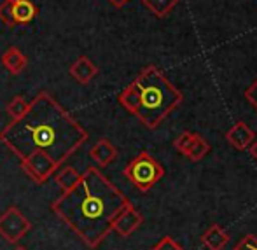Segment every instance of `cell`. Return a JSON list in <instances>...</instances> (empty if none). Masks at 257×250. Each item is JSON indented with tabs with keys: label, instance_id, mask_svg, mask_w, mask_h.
Masks as SVG:
<instances>
[{
	"label": "cell",
	"instance_id": "26",
	"mask_svg": "<svg viewBox=\"0 0 257 250\" xmlns=\"http://www.w3.org/2000/svg\"><path fill=\"white\" fill-rule=\"evenodd\" d=\"M14 250H28V248H27V247H16Z\"/></svg>",
	"mask_w": 257,
	"mask_h": 250
},
{
	"label": "cell",
	"instance_id": "19",
	"mask_svg": "<svg viewBox=\"0 0 257 250\" xmlns=\"http://www.w3.org/2000/svg\"><path fill=\"white\" fill-rule=\"evenodd\" d=\"M196 139H198V133H193V132H182V133H180V135L175 139V142H173V147H175V149L179 151L182 156H186L187 152L191 151V147L194 146Z\"/></svg>",
	"mask_w": 257,
	"mask_h": 250
},
{
	"label": "cell",
	"instance_id": "20",
	"mask_svg": "<svg viewBox=\"0 0 257 250\" xmlns=\"http://www.w3.org/2000/svg\"><path fill=\"white\" fill-rule=\"evenodd\" d=\"M0 21L9 28L16 27V20H14V14H13V2L4 0V2L0 4Z\"/></svg>",
	"mask_w": 257,
	"mask_h": 250
},
{
	"label": "cell",
	"instance_id": "4",
	"mask_svg": "<svg viewBox=\"0 0 257 250\" xmlns=\"http://www.w3.org/2000/svg\"><path fill=\"white\" fill-rule=\"evenodd\" d=\"M122 175L139 191L147 193L165 177V168L156 161L149 152L142 151L124 166Z\"/></svg>",
	"mask_w": 257,
	"mask_h": 250
},
{
	"label": "cell",
	"instance_id": "3",
	"mask_svg": "<svg viewBox=\"0 0 257 250\" xmlns=\"http://www.w3.org/2000/svg\"><path fill=\"white\" fill-rule=\"evenodd\" d=\"M133 84L137 86L140 96L135 115L147 130L158 128L184 100L182 91L177 89L156 65L142 68Z\"/></svg>",
	"mask_w": 257,
	"mask_h": 250
},
{
	"label": "cell",
	"instance_id": "9",
	"mask_svg": "<svg viewBox=\"0 0 257 250\" xmlns=\"http://www.w3.org/2000/svg\"><path fill=\"white\" fill-rule=\"evenodd\" d=\"M89 158L95 161L96 168H105L110 163H114L117 159V149L115 146L107 139H100L95 146L89 149Z\"/></svg>",
	"mask_w": 257,
	"mask_h": 250
},
{
	"label": "cell",
	"instance_id": "24",
	"mask_svg": "<svg viewBox=\"0 0 257 250\" xmlns=\"http://www.w3.org/2000/svg\"><path fill=\"white\" fill-rule=\"evenodd\" d=\"M248 154H250L252 158H254L255 161H257V139H254V142L248 146Z\"/></svg>",
	"mask_w": 257,
	"mask_h": 250
},
{
	"label": "cell",
	"instance_id": "17",
	"mask_svg": "<svg viewBox=\"0 0 257 250\" xmlns=\"http://www.w3.org/2000/svg\"><path fill=\"white\" fill-rule=\"evenodd\" d=\"M28 105H30V103H28V101L25 100L21 95L14 96V98L6 105V112H7V114H9L11 121H14V119L23 117L25 112L28 110Z\"/></svg>",
	"mask_w": 257,
	"mask_h": 250
},
{
	"label": "cell",
	"instance_id": "7",
	"mask_svg": "<svg viewBox=\"0 0 257 250\" xmlns=\"http://www.w3.org/2000/svg\"><path fill=\"white\" fill-rule=\"evenodd\" d=\"M142 222H144V215L132 205V203H130V205L114 219L112 231L117 233L121 238H128L142 226Z\"/></svg>",
	"mask_w": 257,
	"mask_h": 250
},
{
	"label": "cell",
	"instance_id": "22",
	"mask_svg": "<svg viewBox=\"0 0 257 250\" xmlns=\"http://www.w3.org/2000/svg\"><path fill=\"white\" fill-rule=\"evenodd\" d=\"M234 250H257V236L255 234H245L236 243Z\"/></svg>",
	"mask_w": 257,
	"mask_h": 250
},
{
	"label": "cell",
	"instance_id": "5",
	"mask_svg": "<svg viewBox=\"0 0 257 250\" xmlns=\"http://www.w3.org/2000/svg\"><path fill=\"white\" fill-rule=\"evenodd\" d=\"M30 231H32V222L23 215V212L18 206H9L0 215V236L7 243L16 245Z\"/></svg>",
	"mask_w": 257,
	"mask_h": 250
},
{
	"label": "cell",
	"instance_id": "15",
	"mask_svg": "<svg viewBox=\"0 0 257 250\" xmlns=\"http://www.w3.org/2000/svg\"><path fill=\"white\" fill-rule=\"evenodd\" d=\"M53 175H54V182H56V186H60L61 191H67V189H70L75 182H77L79 177H81V173H79L75 168H72V166H63V168L56 170Z\"/></svg>",
	"mask_w": 257,
	"mask_h": 250
},
{
	"label": "cell",
	"instance_id": "18",
	"mask_svg": "<svg viewBox=\"0 0 257 250\" xmlns=\"http://www.w3.org/2000/svg\"><path fill=\"white\" fill-rule=\"evenodd\" d=\"M208 152H210V144L206 142V140L201 135H198L196 142H194V146L191 147V151L186 154V158L189 159V161L198 163V161H201V159H203L205 156L208 154Z\"/></svg>",
	"mask_w": 257,
	"mask_h": 250
},
{
	"label": "cell",
	"instance_id": "23",
	"mask_svg": "<svg viewBox=\"0 0 257 250\" xmlns=\"http://www.w3.org/2000/svg\"><path fill=\"white\" fill-rule=\"evenodd\" d=\"M243 96L247 98V101L255 108V112H257V79H255L254 82H252L250 86H248L247 89H245Z\"/></svg>",
	"mask_w": 257,
	"mask_h": 250
},
{
	"label": "cell",
	"instance_id": "12",
	"mask_svg": "<svg viewBox=\"0 0 257 250\" xmlns=\"http://www.w3.org/2000/svg\"><path fill=\"white\" fill-rule=\"evenodd\" d=\"M2 65L11 75H20L27 68L28 60L23 51H20L18 48H9L2 54Z\"/></svg>",
	"mask_w": 257,
	"mask_h": 250
},
{
	"label": "cell",
	"instance_id": "10",
	"mask_svg": "<svg viewBox=\"0 0 257 250\" xmlns=\"http://www.w3.org/2000/svg\"><path fill=\"white\" fill-rule=\"evenodd\" d=\"M68 72H70V75L79 82V84L86 86L96 77V74H98V67H96V65L93 63L88 56H79L77 60L70 65Z\"/></svg>",
	"mask_w": 257,
	"mask_h": 250
},
{
	"label": "cell",
	"instance_id": "13",
	"mask_svg": "<svg viewBox=\"0 0 257 250\" xmlns=\"http://www.w3.org/2000/svg\"><path fill=\"white\" fill-rule=\"evenodd\" d=\"M13 14L16 25H28L37 18L39 9L32 0H18L13 2Z\"/></svg>",
	"mask_w": 257,
	"mask_h": 250
},
{
	"label": "cell",
	"instance_id": "25",
	"mask_svg": "<svg viewBox=\"0 0 257 250\" xmlns=\"http://www.w3.org/2000/svg\"><path fill=\"white\" fill-rule=\"evenodd\" d=\"M130 0H108V4H112L114 7H122V6H126Z\"/></svg>",
	"mask_w": 257,
	"mask_h": 250
},
{
	"label": "cell",
	"instance_id": "6",
	"mask_svg": "<svg viewBox=\"0 0 257 250\" xmlns=\"http://www.w3.org/2000/svg\"><path fill=\"white\" fill-rule=\"evenodd\" d=\"M21 168L27 173V177H30L32 182L41 186V184L48 182V179L60 168V165L46 152L35 151L25 159H21Z\"/></svg>",
	"mask_w": 257,
	"mask_h": 250
},
{
	"label": "cell",
	"instance_id": "2",
	"mask_svg": "<svg viewBox=\"0 0 257 250\" xmlns=\"http://www.w3.org/2000/svg\"><path fill=\"white\" fill-rule=\"evenodd\" d=\"M130 200L96 166H88L79 180L51 203L53 213L89 248H96L112 233L114 219Z\"/></svg>",
	"mask_w": 257,
	"mask_h": 250
},
{
	"label": "cell",
	"instance_id": "21",
	"mask_svg": "<svg viewBox=\"0 0 257 250\" xmlns=\"http://www.w3.org/2000/svg\"><path fill=\"white\" fill-rule=\"evenodd\" d=\"M151 250H184L182 245L177 243L172 236H163Z\"/></svg>",
	"mask_w": 257,
	"mask_h": 250
},
{
	"label": "cell",
	"instance_id": "16",
	"mask_svg": "<svg viewBox=\"0 0 257 250\" xmlns=\"http://www.w3.org/2000/svg\"><path fill=\"white\" fill-rule=\"evenodd\" d=\"M179 0H142V4L154 14L156 18H166Z\"/></svg>",
	"mask_w": 257,
	"mask_h": 250
},
{
	"label": "cell",
	"instance_id": "8",
	"mask_svg": "<svg viewBox=\"0 0 257 250\" xmlns=\"http://www.w3.org/2000/svg\"><path fill=\"white\" fill-rule=\"evenodd\" d=\"M255 139V133L247 122L243 121H236L229 130L226 132V140L233 149L236 151H245L248 149L252 142Z\"/></svg>",
	"mask_w": 257,
	"mask_h": 250
},
{
	"label": "cell",
	"instance_id": "11",
	"mask_svg": "<svg viewBox=\"0 0 257 250\" xmlns=\"http://www.w3.org/2000/svg\"><path fill=\"white\" fill-rule=\"evenodd\" d=\"M201 243L208 250H224L229 243V234L219 224H212L208 229L201 234Z\"/></svg>",
	"mask_w": 257,
	"mask_h": 250
},
{
	"label": "cell",
	"instance_id": "14",
	"mask_svg": "<svg viewBox=\"0 0 257 250\" xmlns=\"http://www.w3.org/2000/svg\"><path fill=\"white\" fill-rule=\"evenodd\" d=\"M117 101L126 112H130V114L135 115L137 108H139V103H140V96H139V89H137V86L133 84V82L126 86V88L119 93Z\"/></svg>",
	"mask_w": 257,
	"mask_h": 250
},
{
	"label": "cell",
	"instance_id": "27",
	"mask_svg": "<svg viewBox=\"0 0 257 250\" xmlns=\"http://www.w3.org/2000/svg\"><path fill=\"white\" fill-rule=\"evenodd\" d=\"M7 2H18V0H7Z\"/></svg>",
	"mask_w": 257,
	"mask_h": 250
},
{
	"label": "cell",
	"instance_id": "1",
	"mask_svg": "<svg viewBox=\"0 0 257 250\" xmlns=\"http://www.w3.org/2000/svg\"><path fill=\"white\" fill-rule=\"evenodd\" d=\"M88 137V132L58 103L51 93L41 91L30 101L23 117L4 126L0 142L20 161L32 152L42 151L61 165Z\"/></svg>",
	"mask_w": 257,
	"mask_h": 250
}]
</instances>
